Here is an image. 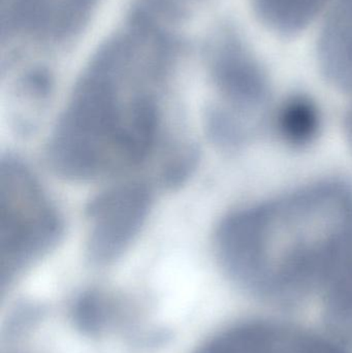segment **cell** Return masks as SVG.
<instances>
[{"label":"cell","instance_id":"cell-1","mask_svg":"<svg viewBox=\"0 0 352 353\" xmlns=\"http://www.w3.org/2000/svg\"><path fill=\"white\" fill-rule=\"evenodd\" d=\"M167 72L163 47L142 31L101 52L54 128L48 150L53 169L83 181L144 163L158 142Z\"/></svg>","mask_w":352,"mask_h":353},{"label":"cell","instance_id":"cell-2","mask_svg":"<svg viewBox=\"0 0 352 353\" xmlns=\"http://www.w3.org/2000/svg\"><path fill=\"white\" fill-rule=\"evenodd\" d=\"M214 243L225 271L254 292L328 284L352 256V190L324 181L242 208L223 218Z\"/></svg>","mask_w":352,"mask_h":353},{"label":"cell","instance_id":"cell-3","mask_svg":"<svg viewBox=\"0 0 352 353\" xmlns=\"http://www.w3.org/2000/svg\"><path fill=\"white\" fill-rule=\"evenodd\" d=\"M61 218L34 174L6 157L0 168V276L2 288L55 248Z\"/></svg>","mask_w":352,"mask_h":353},{"label":"cell","instance_id":"cell-4","mask_svg":"<svg viewBox=\"0 0 352 353\" xmlns=\"http://www.w3.org/2000/svg\"><path fill=\"white\" fill-rule=\"evenodd\" d=\"M147 185L122 183L97 195L87 209L86 252L94 265L117 261L142 232L152 207Z\"/></svg>","mask_w":352,"mask_h":353},{"label":"cell","instance_id":"cell-5","mask_svg":"<svg viewBox=\"0 0 352 353\" xmlns=\"http://www.w3.org/2000/svg\"><path fill=\"white\" fill-rule=\"evenodd\" d=\"M212 74L222 105L213 107L208 116L250 132L248 117L262 109L269 95L258 60L237 39H227L213 60Z\"/></svg>","mask_w":352,"mask_h":353},{"label":"cell","instance_id":"cell-6","mask_svg":"<svg viewBox=\"0 0 352 353\" xmlns=\"http://www.w3.org/2000/svg\"><path fill=\"white\" fill-rule=\"evenodd\" d=\"M99 0H1L2 30L39 41L68 39L83 26Z\"/></svg>","mask_w":352,"mask_h":353},{"label":"cell","instance_id":"cell-7","mask_svg":"<svg viewBox=\"0 0 352 353\" xmlns=\"http://www.w3.org/2000/svg\"><path fill=\"white\" fill-rule=\"evenodd\" d=\"M198 353H344L333 344L277 325H240L215 337Z\"/></svg>","mask_w":352,"mask_h":353},{"label":"cell","instance_id":"cell-8","mask_svg":"<svg viewBox=\"0 0 352 353\" xmlns=\"http://www.w3.org/2000/svg\"><path fill=\"white\" fill-rule=\"evenodd\" d=\"M320 62L336 86L352 91V0H338L324 32Z\"/></svg>","mask_w":352,"mask_h":353},{"label":"cell","instance_id":"cell-9","mask_svg":"<svg viewBox=\"0 0 352 353\" xmlns=\"http://www.w3.org/2000/svg\"><path fill=\"white\" fill-rule=\"evenodd\" d=\"M320 128V115L315 103L301 95L285 101L275 116L277 134L293 147L310 144Z\"/></svg>","mask_w":352,"mask_h":353},{"label":"cell","instance_id":"cell-10","mask_svg":"<svg viewBox=\"0 0 352 353\" xmlns=\"http://www.w3.org/2000/svg\"><path fill=\"white\" fill-rule=\"evenodd\" d=\"M330 0H256L266 24L280 32H296L307 26Z\"/></svg>","mask_w":352,"mask_h":353},{"label":"cell","instance_id":"cell-11","mask_svg":"<svg viewBox=\"0 0 352 353\" xmlns=\"http://www.w3.org/2000/svg\"><path fill=\"white\" fill-rule=\"evenodd\" d=\"M329 306L337 325L352 332V256L327 284Z\"/></svg>","mask_w":352,"mask_h":353}]
</instances>
